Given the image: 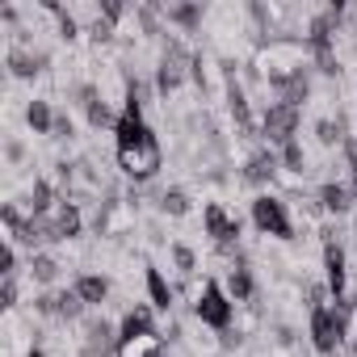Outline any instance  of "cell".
<instances>
[{
	"label": "cell",
	"instance_id": "cell-1",
	"mask_svg": "<svg viewBox=\"0 0 357 357\" xmlns=\"http://www.w3.org/2000/svg\"><path fill=\"white\" fill-rule=\"evenodd\" d=\"M190 68H194V51H190L181 38H164L160 63H155V93H160V97L176 93V89L190 80Z\"/></svg>",
	"mask_w": 357,
	"mask_h": 357
},
{
	"label": "cell",
	"instance_id": "cell-2",
	"mask_svg": "<svg viewBox=\"0 0 357 357\" xmlns=\"http://www.w3.org/2000/svg\"><path fill=\"white\" fill-rule=\"evenodd\" d=\"M344 307H332L328 303V307L307 311V336H311V344H315L319 357H332V353L344 349Z\"/></svg>",
	"mask_w": 357,
	"mask_h": 357
},
{
	"label": "cell",
	"instance_id": "cell-3",
	"mask_svg": "<svg viewBox=\"0 0 357 357\" xmlns=\"http://www.w3.org/2000/svg\"><path fill=\"white\" fill-rule=\"evenodd\" d=\"M194 315H198V324H206L215 332H227L231 319H236V303L219 282H202V290L194 298Z\"/></svg>",
	"mask_w": 357,
	"mask_h": 357
},
{
	"label": "cell",
	"instance_id": "cell-4",
	"mask_svg": "<svg viewBox=\"0 0 357 357\" xmlns=\"http://www.w3.org/2000/svg\"><path fill=\"white\" fill-rule=\"evenodd\" d=\"M298 126H303V109L298 105H282V101H269L265 114H261V135L269 147H286L298 139Z\"/></svg>",
	"mask_w": 357,
	"mask_h": 357
},
{
	"label": "cell",
	"instance_id": "cell-5",
	"mask_svg": "<svg viewBox=\"0 0 357 357\" xmlns=\"http://www.w3.org/2000/svg\"><path fill=\"white\" fill-rule=\"evenodd\" d=\"M252 227L261 236H273V240H294V219H290V211L278 194L252 198Z\"/></svg>",
	"mask_w": 357,
	"mask_h": 357
},
{
	"label": "cell",
	"instance_id": "cell-6",
	"mask_svg": "<svg viewBox=\"0 0 357 357\" xmlns=\"http://www.w3.org/2000/svg\"><path fill=\"white\" fill-rule=\"evenodd\" d=\"M160 164H164V147H160V139H155V135H151V139H143L139 147L118 151V168L130 176L135 185H139V181H151V176L160 172Z\"/></svg>",
	"mask_w": 357,
	"mask_h": 357
},
{
	"label": "cell",
	"instance_id": "cell-7",
	"mask_svg": "<svg viewBox=\"0 0 357 357\" xmlns=\"http://www.w3.org/2000/svg\"><path fill=\"white\" fill-rule=\"evenodd\" d=\"M324 286L332 294V307L349 303V257L336 240H324Z\"/></svg>",
	"mask_w": 357,
	"mask_h": 357
},
{
	"label": "cell",
	"instance_id": "cell-8",
	"mask_svg": "<svg viewBox=\"0 0 357 357\" xmlns=\"http://www.w3.org/2000/svg\"><path fill=\"white\" fill-rule=\"evenodd\" d=\"M5 63H9V72H13L17 80H34L38 72H47L51 55H47V51H38V47H30V43H9Z\"/></svg>",
	"mask_w": 357,
	"mask_h": 357
},
{
	"label": "cell",
	"instance_id": "cell-9",
	"mask_svg": "<svg viewBox=\"0 0 357 357\" xmlns=\"http://www.w3.org/2000/svg\"><path fill=\"white\" fill-rule=\"evenodd\" d=\"M223 93H227V114H231V122H236L244 135H257L252 101H248V93H244V84H240V76H236V72H223Z\"/></svg>",
	"mask_w": 357,
	"mask_h": 357
},
{
	"label": "cell",
	"instance_id": "cell-10",
	"mask_svg": "<svg viewBox=\"0 0 357 357\" xmlns=\"http://www.w3.org/2000/svg\"><path fill=\"white\" fill-rule=\"evenodd\" d=\"M202 227H206V236H211L219 248H231V244L240 240V219H236V215H227L219 202H211V206H206Z\"/></svg>",
	"mask_w": 357,
	"mask_h": 357
},
{
	"label": "cell",
	"instance_id": "cell-11",
	"mask_svg": "<svg viewBox=\"0 0 357 357\" xmlns=\"http://www.w3.org/2000/svg\"><path fill=\"white\" fill-rule=\"evenodd\" d=\"M278 172H282V155H278L273 147H257V151L244 160V181H252V185L273 181Z\"/></svg>",
	"mask_w": 357,
	"mask_h": 357
},
{
	"label": "cell",
	"instance_id": "cell-12",
	"mask_svg": "<svg viewBox=\"0 0 357 357\" xmlns=\"http://www.w3.org/2000/svg\"><path fill=\"white\" fill-rule=\"evenodd\" d=\"M51 231H55V240H59V244L76 240V236L84 231V215H80V202L63 198V202L55 206V215H51Z\"/></svg>",
	"mask_w": 357,
	"mask_h": 357
},
{
	"label": "cell",
	"instance_id": "cell-13",
	"mask_svg": "<svg viewBox=\"0 0 357 357\" xmlns=\"http://www.w3.org/2000/svg\"><path fill=\"white\" fill-rule=\"evenodd\" d=\"M143 286H147V298H151V307L168 315V311H172V303H176V286L164 278V269L147 265V269H143Z\"/></svg>",
	"mask_w": 357,
	"mask_h": 357
},
{
	"label": "cell",
	"instance_id": "cell-14",
	"mask_svg": "<svg viewBox=\"0 0 357 357\" xmlns=\"http://www.w3.org/2000/svg\"><path fill=\"white\" fill-rule=\"evenodd\" d=\"M151 311H155V307H147V303H135V307H126V315H122V324H118V340L155 336V319H151Z\"/></svg>",
	"mask_w": 357,
	"mask_h": 357
},
{
	"label": "cell",
	"instance_id": "cell-15",
	"mask_svg": "<svg viewBox=\"0 0 357 357\" xmlns=\"http://www.w3.org/2000/svg\"><path fill=\"white\" fill-rule=\"evenodd\" d=\"M155 130L143 122V114H118V126H114V139H118V151L126 147H139L143 139H151Z\"/></svg>",
	"mask_w": 357,
	"mask_h": 357
},
{
	"label": "cell",
	"instance_id": "cell-16",
	"mask_svg": "<svg viewBox=\"0 0 357 357\" xmlns=\"http://www.w3.org/2000/svg\"><path fill=\"white\" fill-rule=\"evenodd\" d=\"M223 290L231 294V303H252V298H257V278H252V269H248L244 261H231Z\"/></svg>",
	"mask_w": 357,
	"mask_h": 357
},
{
	"label": "cell",
	"instance_id": "cell-17",
	"mask_svg": "<svg viewBox=\"0 0 357 357\" xmlns=\"http://www.w3.org/2000/svg\"><path fill=\"white\" fill-rule=\"evenodd\" d=\"M202 5H190V0H176V5H164V26H176L181 34L202 30Z\"/></svg>",
	"mask_w": 357,
	"mask_h": 357
},
{
	"label": "cell",
	"instance_id": "cell-18",
	"mask_svg": "<svg viewBox=\"0 0 357 357\" xmlns=\"http://www.w3.org/2000/svg\"><path fill=\"white\" fill-rule=\"evenodd\" d=\"M315 206H319L324 215H349L353 194H349V185H340V181H324V185L315 190Z\"/></svg>",
	"mask_w": 357,
	"mask_h": 357
},
{
	"label": "cell",
	"instance_id": "cell-19",
	"mask_svg": "<svg viewBox=\"0 0 357 357\" xmlns=\"http://www.w3.org/2000/svg\"><path fill=\"white\" fill-rule=\"evenodd\" d=\"M59 202H63V198H59V190L47 181V176H34V181H30V194H26L30 215H55Z\"/></svg>",
	"mask_w": 357,
	"mask_h": 357
},
{
	"label": "cell",
	"instance_id": "cell-20",
	"mask_svg": "<svg viewBox=\"0 0 357 357\" xmlns=\"http://www.w3.org/2000/svg\"><path fill=\"white\" fill-rule=\"evenodd\" d=\"M72 290L84 298V307H101V303L109 298V278H105V273H76Z\"/></svg>",
	"mask_w": 357,
	"mask_h": 357
},
{
	"label": "cell",
	"instance_id": "cell-21",
	"mask_svg": "<svg viewBox=\"0 0 357 357\" xmlns=\"http://www.w3.org/2000/svg\"><path fill=\"white\" fill-rule=\"evenodd\" d=\"M26 126H30L34 135H51V130H55V109H51V101L34 97V101L26 105Z\"/></svg>",
	"mask_w": 357,
	"mask_h": 357
},
{
	"label": "cell",
	"instance_id": "cell-22",
	"mask_svg": "<svg viewBox=\"0 0 357 357\" xmlns=\"http://www.w3.org/2000/svg\"><path fill=\"white\" fill-rule=\"evenodd\" d=\"M160 211L172 215V219H185V215L194 211V198H190L181 185H168V190H160Z\"/></svg>",
	"mask_w": 357,
	"mask_h": 357
},
{
	"label": "cell",
	"instance_id": "cell-23",
	"mask_svg": "<svg viewBox=\"0 0 357 357\" xmlns=\"http://www.w3.org/2000/svg\"><path fill=\"white\" fill-rule=\"evenodd\" d=\"M164 349V336H135V340H118V353L114 357H155Z\"/></svg>",
	"mask_w": 357,
	"mask_h": 357
},
{
	"label": "cell",
	"instance_id": "cell-24",
	"mask_svg": "<svg viewBox=\"0 0 357 357\" xmlns=\"http://www.w3.org/2000/svg\"><path fill=\"white\" fill-rule=\"evenodd\" d=\"M84 118H89V126H93V130H114V126H118V114H114V105L105 101V93H101L97 101H89V105H84Z\"/></svg>",
	"mask_w": 357,
	"mask_h": 357
},
{
	"label": "cell",
	"instance_id": "cell-25",
	"mask_svg": "<svg viewBox=\"0 0 357 357\" xmlns=\"http://www.w3.org/2000/svg\"><path fill=\"white\" fill-rule=\"evenodd\" d=\"M315 139H319L324 147H336V143L349 139V122H344V118H319V122H315Z\"/></svg>",
	"mask_w": 357,
	"mask_h": 357
},
{
	"label": "cell",
	"instance_id": "cell-26",
	"mask_svg": "<svg viewBox=\"0 0 357 357\" xmlns=\"http://www.w3.org/2000/svg\"><path fill=\"white\" fill-rule=\"evenodd\" d=\"M30 278H34L38 286H51V282L59 278V261H55L51 252H30Z\"/></svg>",
	"mask_w": 357,
	"mask_h": 357
},
{
	"label": "cell",
	"instance_id": "cell-27",
	"mask_svg": "<svg viewBox=\"0 0 357 357\" xmlns=\"http://www.w3.org/2000/svg\"><path fill=\"white\" fill-rule=\"evenodd\" d=\"M168 257H172V265H176V273H198V252L190 248V244H181V240H176V244H168Z\"/></svg>",
	"mask_w": 357,
	"mask_h": 357
},
{
	"label": "cell",
	"instance_id": "cell-28",
	"mask_svg": "<svg viewBox=\"0 0 357 357\" xmlns=\"http://www.w3.org/2000/svg\"><path fill=\"white\" fill-rule=\"evenodd\" d=\"M278 155H282V168H286V172H294V176H303V172H307V147H303L298 139H294V143H286Z\"/></svg>",
	"mask_w": 357,
	"mask_h": 357
},
{
	"label": "cell",
	"instance_id": "cell-29",
	"mask_svg": "<svg viewBox=\"0 0 357 357\" xmlns=\"http://www.w3.org/2000/svg\"><path fill=\"white\" fill-rule=\"evenodd\" d=\"M51 17H55V30H59V38H63V43H76V38H80V17H76L72 9H63V5H59Z\"/></svg>",
	"mask_w": 357,
	"mask_h": 357
},
{
	"label": "cell",
	"instance_id": "cell-30",
	"mask_svg": "<svg viewBox=\"0 0 357 357\" xmlns=\"http://www.w3.org/2000/svg\"><path fill=\"white\" fill-rule=\"evenodd\" d=\"M84 311H89V307H84V298H80L72 286H68V290H59V315H55V319H68V324H72V319H80Z\"/></svg>",
	"mask_w": 357,
	"mask_h": 357
},
{
	"label": "cell",
	"instance_id": "cell-31",
	"mask_svg": "<svg viewBox=\"0 0 357 357\" xmlns=\"http://www.w3.org/2000/svg\"><path fill=\"white\" fill-rule=\"evenodd\" d=\"M97 9H101V5H97ZM114 34H118V26H114V22H105V17L89 22V38H93L97 47H109V43H114Z\"/></svg>",
	"mask_w": 357,
	"mask_h": 357
},
{
	"label": "cell",
	"instance_id": "cell-32",
	"mask_svg": "<svg viewBox=\"0 0 357 357\" xmlns=\"http://www.w3.org/2000/svg\"><path fill=\"white\" fill-rule=\"evenodd\" d=\"M0 273L17 278V244H9V240H5V248H0Z\"/></svg>",
	"mask_w": 357,
	"mask_h": 357
},
{
	"label": "cell",
	"instance_id": "cell-33",
	"mask_svg": "<svg viewBox=\"0 0 357 357\" xmlns=\"http://www.w3.org/2000/svg\"><path fill=\"white\" fill-rule=\"evenodd\" d=\"M34 311L38 315H59V294H51V290L34 294Z\"/></svg>",
	"mask_w": 357,
	"mask_h": 357
},
{
	"label": "cell",
	"instance_id": "cell-34",
	"mask_svg": "<svg viewBox=\"0 0 357 357\" xmlns=\"http://www.w3.org/2000/svg\"><path fill=\"white\" fill-rule=\"evenodd\" d=\"M101 17H105V22H114V26H118V22H122V17H130V9H126V5H122V0H101Z\"/></svg>",
	"mask_w": 357,
	"mask_h": 357
},
{
	"label": "cell",
	"instance_id": "cell-35",
	"mask_svg": "<svg viewBox=\"0 0 357 357\" xmlns=\"http://www.w3.org/2000/svg\"><path fill=\"white\" fill-rule=\"evenodd\" d=\"M72 135H76L72 118H68V114H55V130H51V139H72Z\"/></svg>",
	"mask_w": 357,
	"mask_h": 357
},
{
	"label": "cell",
	"instance_id": "cell-36",
	"mask_svg": "<svg viewBox=\"0 0 357 357\" xmlns=\"http://www.w3.org/2000/svg\"><path fill=\"white\" fill-rule=\"evenodd\" d=\"M5 307H17V278H5Z\"/></svg>",
	"mask_w": 357,
	"mask_h": 357
},
{
	"label": "cell",
	"instance_id": "cell-37",
	"mask_svg": "<svg viewBox=\"0 0 357 357\" xmlns=\"http://www.w3.org/2000/svg\"><path fill=\"white\" fill-rule=\"evenodd\" d=\"M349 194H353V202H357V155L349 160Z\"/></svg>",
	"mask_w": 357,
	"mask_h": 357
},
{
	"label": "cell",
	"instance_id": "cell-38",
	"mask_svg": "<svg viewBox=\"0 0 357 357\" xmlns=\"http://www.w3.org/2000/svg\"><path fill=\"white\" fill-rule=\"evenodd\" d=\"M5 155L17 164V160H26V147H22V143H9V147H5Z\"/></svg>",
	"mask_w": 357,
	"mask_h": 357
},
{
	"label": "cell",
	"instance_id": "cell-39",
	"mask_svg": "<svg viewBox=\"0 0 357 357\" xmlns=\"http://www.w3.org/2000/svg\"><path fill=\"white\" fill-rule=\"evenodd\" d=\"M26 357H51V353H47V349H43V344H34V349H30V353H26Z\"/></svg>",
	"mask_w": 357,
	"mask_h": 357
}]
</instances>
